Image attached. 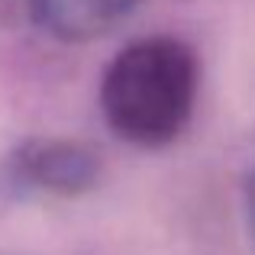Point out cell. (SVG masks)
Instances as JSON below:
<instances>
[{"label": "cell", "mask_w": 255, "mask_h": 255, "mask_svg": "<svg viewBox=\"0 0 255 255\" xmlns=\"http://www.w3.org/2000/svg\"><path fill=\"white\" fill-rule=\"evenodd\" d=\"M191 58L171 42L129 49L107 78V113L136 139H162L178 129L194 87Z\"/></svg>", "instance_id": "1"}, {"label": "cell", "mask_w": 255, "mask_h": 255, "mask_svg": "<svg viewBox=\"0 0 255 255\" xmlns=\"http://www.w3.org/2000/svg\"><path fill=\"white\" fill-rule=\"evenodd\" d=\"M29 171L49 187H78L91 178L87 155L68 145H49V149L36 152V158H29Z\"/></svg>", "instance_id": "2"}]
</instances>
